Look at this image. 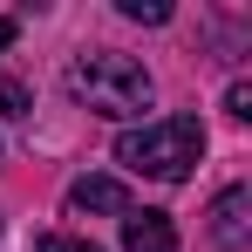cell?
I'll list each match as a JSON object with an SVG mask.
<instances>
[{"label": "cell", "mask_w": 252, "mask_h": 252, "mask_svg": "<svg viewBox=\"0 0 252 252\" xmlns=\"http://www.w3.org/2000/svg\"><path fill=\"white\" fill-rule=\"evenodd\" d=\"M68 95L95 109V116H143L150 109V75L136 55H116V48H89L68 62Z\"/></svg>", "instance_id": "obj_1"}, {"label": "cell", "mask_w": 252, "mask_h": 252, "mask_svg": "<svg viewBox=\"0 0 252 252\" xmlns=\"http://www.w3.org/2000/svg\"><path fill=\"white\" fill-rule=\"evenodd\" d=\"M198 157H205V129H198V116H157V123L116 136V164L136 170V177H157V184H184Z\"/></svg>", "instance_id": "obj_2"}, {"label": "cell", "mask_w": 252, "mask_h": 252, "mask_svg": "<svg viewBox=\"0 0 252 252\" xmlns=\"http://www.w3.org/2000/svg\"><path fill=\"white\" fill-rule=\"evenodd\" d=\"M246 239H252V191L232 184V191L211 198V246L218 252H246Z\"/></svg>", "instance_id": "obj_3"}, {"label": "cell", "mask_w": 252, "mask_h": 252, "mask_svg": "<svg viewBox=\"0 0 252 252\" xmlns=\"http://www.w3.org/2000/svg\"><path fill=\"white\" fill-rule=\"evenodd\" d=\"M68 211H75V218H89V211L123 218V211H129V191L116 184V177H75V184H68Z\"/></svg>", "instance_id": "obj_4"}, {"label": "cell", "mask_w": 252, "mask_h": 252, "mask_svg": "<svg viewBox=\"0 0 252 252\" xmlns=\"http://www.w3.org/2000/svg\"><path fill=\"white\" fill-rule=\"evenodd\" d=\"M123 252H177L170 211H123Z\"/></svg>", "instance_id": "obj_5"}, {"label": "cell", "mask_w": 252, "mask_h": 252, "mask_svg": "<svg viewBox=\"0 0 252 252\" xmlns=\"http://www.w3.org/2000/svg\"><path fill=\"white\" fill-rule=\"evenodd\" d=\"M116 7H123V21H143V28H164V21H170L164 0H116Z\"/></svg>", "instance_id": "obj_6"}, {"label": "cell", "mask_w": 252, "mask_h": 252, "mask_svg": "<svg viewBox=\"0 0 252 252\" xmlns=\"http://www.w3.org/2000/svg\"><path fill=\"white\" fill-rule=\"evenodd\" d=\"M34 252H102V246H89V239H62V232H41Z\"/></svg>", "instance_id": "obj_7"}, {"label": "cell", "mask_w": 252, "mask_h": 252, "mask_svg": "<svg viewBox=\"0 0 252 252\" xmlns=\"http://www.w3.org/2000/svg\"><path fill=\"white\" fill-rule=\"evenodd\" d=\"M225 109L246 123V116H252V82H232V89H225Z\"/></svg>", "instance_id": "obj_8"}, {"label": "cell", "mask_w": 252, "mask_h": 252, "mask_svg": "<svg viewBox=\"0 0 252 252\" xmlns=\"http://www.w3.org/2000/svg\"><path fill=\"white\" fill-rule=\"evenodd\" d=\"M0 109H7V116H28V89H21V82H0Z\"/></svg>", "instance_id": "obj_9"}, {"label": "cell", "mask_w": 252, "mask_h": 252, "mask_svg": "<svg viewBox=\"0 0 252 252\" xmlns=\"http://www.w3.org/2000/svg\"><path fill=\"white\" fill-rule=\"evenodd\" d=\"M7 48H14V21L0 14V55H7Z\"/></svg>", "instance_id": "obj_10"}]
</instances>
